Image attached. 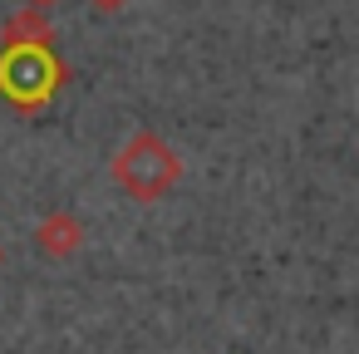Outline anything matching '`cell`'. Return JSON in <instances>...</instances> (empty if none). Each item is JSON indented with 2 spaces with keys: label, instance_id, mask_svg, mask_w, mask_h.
Segmentation results:
<instances>
[{
  "label": "cell",
  "instance_id": "cell-1",
  "mask_svg": "<svg viewBox=\"0 0 359 354\" xmlns=\"http://www.w3.org/2000/svg\"><path fill=\"white\" fill-rule=\"evenodd\" d=\"M69 84V64L55 40H0V99L15 114L50 109Z\"/></svg>",
  "mask_w": 359,
  "mask_h": 354
},
{
  "label": "cell",
  "instance_id": "cell-2",
  "mask_svg": "<svg viewBox=\"0 0 359 354\" xmlns=\"http://www.w3.org/2000/svg\"><path fill=\"white\" fill-rule=\"evenodd\" d=\"M109 177L133 197V202H158L182 182V158L168 138H158L153 128H138L109 163Z\"/></svg>",
  "mask_w": 359,
  "mask_h": 354
},
{
  "label": "cell",
  "instance_id": "cell-3",
  "mask_svg": "<svg viewBox=\"0 0 359 354\" xmlns=\"http://www.w3.org/2000/svg\"><path fill=\"white\" fill-rule=\"evenodd\" d=\"M35 246H40V256H50V261H69V256L84 246V222H79L74 212L55 207V212L40 217V226H35Z\"/></svg>",
  "mask_w": 359,
  "mask_h": 354
},
{
  "label": "cell",
  "instance_id": "cell-4",
  "mask_svg": "<svg viewBox=\"0 0 359 354\" xmlns=\"http://www.w3.org/2000/svg\"><path fill=\"white\" fill-rule=\"evenodd\" d=\"M0 40H55V30H50V20H45L40 6H20V11L6 20Z\"/></svg>",
  "mask_w": 359,
  "mask_h": 354
},
{
  "label": "cell",
  "instance_id": "cell-5",
  "mask_svg": "<svg viewBox=\"0 0 359 354\" xmlns=\"http://www.w3.org/2000/svg\"><path fill=\"white\" fill-rule=\"evenodd\" d=\"M99 11H118V6H128V0H94Z\"/></svg>",
  "mask_w": 359,
  "mask_h": 354
},
{
  "label": "cell",
  "instance_id": "cell-6",
  "mask_svg": "<svg viewBox=\"0 0 359 354\" xmlns=\"http://www.w3.org/2000/svg\"><path fill=\"white\" fill-rule=\"evenodd\" d=\"M25 6H40L45 11V6H60V0H25Z\"/></svg>",
  "mask_w": 359,
  "mask_h": 354
},
{
  "label": "cell",
  "instance_id": "cell-7",
  "mask_svg": "<svg viewBox=\"0 0 359 354\" xmlns=\"http://www.w3.org/2000/svg\"><path fill=\"white\" fill-rule=\"evenodd\" d=\"M0 261H6V246H0Z\"/></svg>",
  "mask_w": 359,
  "mask_h": 354
}]
</instances>
